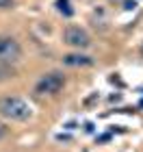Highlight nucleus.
Masks as SVG:
<instances>
[{"mask_svg":"<svg viewBox=\"0 0 143 152\" xmlns=\"http://www.w3.org/2000/svg\"><path fill=\"white\" fill-rule=\"evenodd\" d=\"M0 115L13 122H26L33 115V109L17 96H2L0 98Z\"/></svg>","mask_w":143,"mask_h":152,"instance_id":"1","label":"nucleus"},{"mask_svg":"<svg viewBox=\"0 0 143 152\" xmlns=\"http://www.w3.org/2000/svg\"><path fill=\"white\" fill-rule=\"evenodd\" d=\"M22 59V46L11 35H0V65H11Z\"/></svg>","mask_w":143,"mask_h":152,"instance_id":"2","label":"nucleus"},{"mask_svg":"<svg viewBox=\"0 0 143 152\" xmlns=\"http://www.w3.org/2000/svg\"><path fill=\"white\" fill-rule=\"evenodd\" d=\"M63 85H65L63 74H59V72H50V74H44L41 78L37 80V85H35V94H39V96H54V94H59L61 89H63Z\"/></svg>","mask_w":143,"mask_h":152,"instance_id":"3","label":"nucleus"},{"mask_svg":"<svg viewBox=\"0 0 143 152\" xmlns=\"http://www.w3.org/2000/svg\"><path fill=\"white\" fill-rule=\"evenodd\" d=\"M63 41L72 48H78V50H85V48L91 46V37L89 33L80 26H67L63 31Z\"/></svg>","mask_w":143,"mask_h":152,"instance_id":"4","label":"nucleus"},{"mask_svg":"<svg viewBox=\"0 0 143 152\" xmlns=\"http://www.w3.org/2000/svg\"><path fill=\"white\" fill-rule=\"evenodd\" d=\"M63 63L70 67H89V65H93V59L87 57V54H65Z\"/></svg>","mask_w":143,"mask_h":152,"instance_id":"5","label":"nucleus"},{"mask_svg":"<svg viewBox=\"0 0 143 152\" xmlns=\"http://www.w3.org/2000/svg\"><path fill=\"white\" fill-rule=\"evenodd\" d=\"M57 7H59V11L63 13V15H67V18L74 13V9L70 7V0H57Z\"/></svg>","mask_w":143,"mask_h":152,"instance_id":"6","label":"nucleus"},{"mask_svg":"<svg viewBox=\"0 0 143 152\" xmlns=\"http://www.w3.org/2000/svg\"><path fill=\"white\" fill-rule=\"evenodd\" d=\"M13 7H15V0H0V11L13 9Z\"/></svg>","mask_w":143,"mask_h":152,"instance_id":"7","label":"nucleus"},{"mask_svg":"<svg viewBox=\"0 0 143 152\" xmlns=\"http://www.w3.org/2000/svg\"><path fill=\"white\" fill-rule=\"evenodd\" d=\"M9 76H13V70H9L7 65H2V67H0V80H2V78H9Z\"/></svg>","mask_w":143,"mask_h":152,"instance_id":"8","label":"nucleus"},{"mask_svg":"<svg viewBox=\"0 0 143 152\" xmlns=\"http://www.w3.org/2000/svg\"><path fill=\"white\" fill-rule=\"evenodd\" d=\"M134 7H137V0H124V9L126 11H132Z\"/></svg>","mask_w":143,"mask_h":152,"instance_id":"9","label":"nucleus"},{"mask_svg":"<svg viewBox=\"0 0 143 152\" xmlns=\"http://www.w3.org/2000/svg\"><path fill=\"white\" fill-rule=\"evenodd\" d=\"M7 135H9V128H7L4 122H0V139H4Z\"/></svg>","mask_w":143,"mask_h":152,"instance_id":"10","label":"nucleus"},{"mask_svg":"<svg viewBox=\"0 0 143 152\" xmlns=\"http://www.w3.org/2000/svg\"><path fill=\"white\" fill-rule=\"evenodd\" d=\"M141 54H143V46H141Z\"/></svg>","mask_w":143,"mask_h":152,"instance_id":"11","label":"nucleus"},{"mask_svg":"<svg viewBox=\"0 0 143 152\" xmlns=\"http://www.w3.org/2000/svg\"><path fill=\"white\" fill-rule=\"evenodd\" d=\"M141 107H143V100H141Z\"/></svg>","mask_w":143,"mask_h":152,"instance_id":"12","label":"nucleus"}]
</instances>
